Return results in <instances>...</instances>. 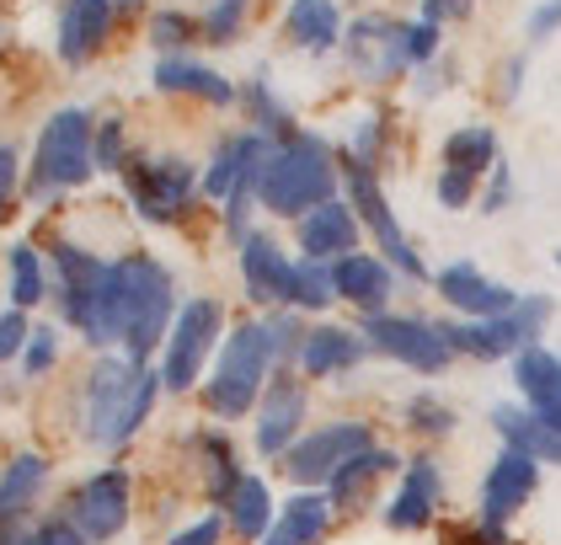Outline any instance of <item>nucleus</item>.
<instances>
[{"instance_id": "1", "label": "nucleus", "mask_w": 561, "mask_h": 545, "mask_svg": "<svg viewBox=\"0 0 561 545\" xmlns=\"http://www.w3.org/2000/svg\"><path fill=\"white\" fill-rule=\"evenodd\" d=\"M337 188H343V156L321 134L300 128L295 139L267 150L257 177V209H267L273 219H305L327 198H337Z\"/></svg>"}, {"instance_id": "2", "label": "nucleus", "mask_w": 561, "mask_h": 545, "mask_svg": "<svg viewBox=\"0 0 561 545\" xmlns=\"http://www.w3.org/2000/svg\"><path fill=\"white\" fill-rule=\"evenodd\" d=\"M161 370L150 364H134V359H96L91 364L87 385H81V422H87V439L96 450H118L129 444L134 433L145 428V418L156 412V396H161Z\"/></svg>"}, {"instance_id": "3", "label": "nucleus", "mask_w": 561, "mask_h": 545, "mask_svg": "<svg viewBox=\"0 0 561 545\" xmlns=\"http://www.w3.org/2000/svg\"><path fill=\"white\" fill-rule=\"evenodd\" d=\"M438 27L433 22H401V16H358L343 33V59L358 81L390 86L407 70H423L438 59Z\"/></svg>"}, {"instance_id": "4", "label": "nucleus", "mask_w": 561, "mask_h": 545, "mask_svg": "<svg viewBox=\"0 0 561 545\" xmlns=\"http://www.w3.org/2000/svg\"><path fill=\"white\" fill-rule=\"evenodd\" d=\"M118 284H124V359L150 364L156 348H167V332L176 321V279L161 257L150 252H124L113 257Z\"/></svg>"}, {"instance_id": "5", "label": "nucleus", "mask_w": 561, "mask_h": 545, "mask_svg": "<svg viewBox=\"0 0 561 545\" xmlns=\"http://www.w3.org/2000/svg\"><path fill=\"white\" fill-rule=\"evenodd\" d=\"M273 370L278 364H273V348H267L262 321L230 327V337L219 342V353H215V370L204 375V407H209V418L236 422V418H247V412H257Z\"/></svg>"}, {"instance_id": "6", "label": "nucleus", "mask_w": 561, "mask_h": 545, "mask_svg": "<svg viewBox=\"0 0 561 545\" xmlns=\"http://www.w3.org/2000/svg\"><path fill=\"white\" fill-rule=\"evenodd\" d=\"M96 171V118L87 107H59L44 124L33 145V167H27V198L48 204L70 188H81Z\"/></svg>"}, {"instance_id": "7", "label": "nucleus", "mask_w": 561, "mask_h": 545, "mask_svg": "<svg viewBox=\"0 0 561 545\" xmlns=\"http://www.w3.org/2000/svg\"><path fill=\"white\" fill-rule=\"evenodd\" d=\"M124 188L145 225H182L193 214V198L204 193V171L176 150H161V156L134 150L124 167Z\"/></svg>"}, {"instance_id": "8", "label": "nucleus", "mask_w": 561, "mask_h": 545, "mask_svg": "<svg viewBox=\"0 0 561 545\" xmlns=\"http://www.w3.org/2000/svg\"><path fill=\"white\" fill-rule=\"evenodd\" d=\"M557 316V299L551 294H518V305L508 316H492V321H444V337L455 353L466 359H518L524 348H540V337Z\"/></svg>"}, {"instance_id": "9", "label": "nucleus", "mask_w": 561, "mask_h": 545, "mask_svg": "<svg viewBox=\"0 0 561 545\" xmlns=\"http://www.w3.org/2000/svg\"><path fill=\"white\" fill-rule=\"evenodd\" d=\"M343 198L353 204L358 225H364V236L380 247V257H386L390 268H396L407 284H428V262L417 257L412 236L401 230V219H396V209H390V198H386L380 171L358 167V161H347V156H343Z\"/></svg>"}, {"instance_id": "10", "label": "nucleus", "mask_w": 561, "mask_h": 545, "mask_svg": "<svg viewBox=\"0 0 561 545\" xmlns=\"http://www.w3.org/2000/svg\"><path fill=\"white\" fill-rule=\"evenodd\" d=\"M219 337H225V305L209 299V294L182 299L172 332H167V348H161V385L172 396H182L187 385L204 379V364H209V353L219 348Z\"/></svg>"}, {"instance_id": "11", "label": "nucleus", "mask_w": 561, "mask_h": 545, "mask_svg": "<svg viewBox=\"0 0 561 545\" xmlns=\"http://www.w3.org/2000/svg\"><path fill=\"white\" fill-rule=\"evenodd\" d=\"M369 444H375V428L364 418L321 422V428H310L300 444L284 455V470H289V481H295L300 492H327L332 476H337L353 455H364Z\"/></svg>"}, {"instance_id": "12", "label": "nucleus", "mask_w": 561, "mask_h": 545, "mask_svg": "<svg viewBox=\"0 0 561 545\" xmlns=\"http://www.w3.org/2000/svg\"><path fill=\"white\" fill-rule=\"evenodd\" d=\"M358 332L369 342V353H386V359L417 370V375H444L449 359H455V348L444 337V321H428V316L386 310V316H369Z\"/></svg>"}, {"instance_id": "13", "label": "nucleus", "mask_w": 561, "mask_h": 545, "mask_svg": "<svg viewBox=\"0 0 561 545\" xmlns=\"http://www.w3.org/2000/svg\"><path fill=\"white\" fill-rule=\"evenodd\" d=\"M129 513H134V487H129V470H124V465L91 470L87 481L76 487V498H70V524H76L91 545L118 541V535L129 530Z\"/></svg>"}, {"instance_id": "14", "label": "nucleus", "mask_w": 561, "mask_h": 545, "mask_svg": "<svg viewBox=\"0 0 561 545\" xmlns=\"http://www.w3.org/2000/svg\"><path fill=\"white\" fill-rule=\"evenodd\" d=\"M305 418H310V385L300 370H273L267 390L257 401V455L262 461H284L305 439Z\"/></svg>"}, {"instance_id": "15", "label": "nucleus", "mask_w": 561, "mask_h": 545, "mask_svg": "<svg viewBox=\"0 0 561 545\" xmlns=\"http://www.w3.org/2000/svg\"><path fill=\"white\" fill-rule=\"evenodd\" d=\"M295 257L289 247L273 236V230H252L241 241V284H247V299L262 305V310H289L295 299Z\"/></svg>"}, {"instance_id": "16", "label": "nucleus", "mask_w": 561, "mask_h": 545, "mask_svg": "<svg viewBox=\"0 0 561 545\" xmlns=\"http://www.w3.org/2000/svg\"><path fill=\"white\" fill-rule=\"evenodd\" d=\"M267 139L262 134H225L215 145V156H209V167H204V193L215 198L219 209L230 204V198H257V177H262V161H267Z\"/></svg>"}, {"instance_id": "17", "label": "nucleus", "mask_w": 561, "mask_h": 545, "mask_svg": "<svg viewBox=\"0 0 561 545\" xmlns=\"http://www.w3.org/2000/svg\"><path fill=\"white\" fill-rule=\"evenodd\" d=\"M48 262H54V284H59V316L81 332L91 316V305H96V294H102V279H107V257H96L91 247L81 241H54L48 247Z\"/></svg>"}, {"instance_id": "18", "label": "nucleus", "mask_w": 561, "mask_h": 545, "mask_svg": "<svg viewBox=\"0 0 561 545\" xmlns=\"http://www.w3.org/2000/svg\"><path fill=\"white\" fill-rule=\"evenodd\" d=\"M433 289L449 310H460V321H492V316H508L518 305V294L503 279H486L476 262H449L433 273Z\"/></svg>"}, {"instance_id": "19", "label": "nucleus", "mask_w": 561, "mask_h": 545, "mask_svg": "<svg viewBox=\"0 0 561 545\" xmlns=\"http://www.w3.org/2000/svg\"><path fill=\"white\" fill-rule=\"evenodd\" d=\"M535 492H540V465L529 461V455L503 450L497 461L486 465V476H481V508H476V513H481L486 530H508V519H514Z\"/></svg>"}, {"instance_id": "20", "label": "nucleus", "mask_w": 561, "mask_h": 545, "mask_svg": "<svg viewBox=\"0 0 561 545\" xmlns=\"http://www.w3.org/2000/svg\"><path fill=\"white\" fill-rule=\"evenodd\" d=\"M295 236H300V257H310V262H343V257L364 252V225L343 193L327 198L321 209H310L305 219H295Z\"/></svg>"}, {"instance_id": "21", "label": "nucleus", "mask_w": 561, "mask_h": 545, "mask_svg": "<svg viewBox=\"0 0 561 545\" xmlns=\"http://www.w3.org/2000/svg\"><path fill=\"white\" fill-rule=\"evenodd\" d=\"M438 503H444V470H438L433 455H417V461H407L401 481H396V492L386 498V524L390 530H401V535L428 530Z\"/></svg>"}, {"instance_id": "22", "label": "nucleus", "mask_w": 561, "mask_h": 545, "mask_svg": "<svg viewBox=\"0 0 561 545\" xmlns=\"http://www.w3.org/2000/svg\"><path fill=\"white\" fill-rule=\"evenodd\" d=\"M332 279H337V299L353 305L364 321H369V316H386L396 289H401L396 268H390L380 252H353V257H343V262H332Z\"/></svg>"}, {"instance_id": "23", "label": "nucleus", "mask_w": 561, "mask_h": 545, "mask_svg": "<svg viewBox=\"0 0 561 545\" xmlns=\"http://www.w3.org/2000/svg\"><path fill=\"white\" fill-rule=\"evenodd\" d=\"M113 16H118V0H65L59 5V59L70 70L91 65L102 48H107V33H113Z\"/></svg>"}, {"instance_id": "24", "label": "nucleus", "mask_w": 561, "mask_h": 545, "mask_svg": "<svg viewBox=\"0 0 561 545\" xmlns=\"http://www.w3.org/2000/svg\"><path fill=\"white\" fill-rule=\"evenodd\" d=\"M369 359V342L364 332H353V327H337V321H310V332H305V348H300V370L305 379H332V375H347V370H358Z\"/></svg>"}, {"instance_id": "25", "label": "nucleus", "mask_w": 561, "mask_h": 545, "mask_svg": "<svg viewBox=\"0 0 561 545\" xmlns=\"http://www.w3.org/2000/svg\"><path fill=\"white\" fill-rule=\"evenodd\" d=\"M156 91H167V96H198L209 107H236L241 102V86L230 81V76H219L215 65L193 59V54L156 59Z\"/></svg>"}, {"instance_id": "26", "label": "nucleus", "mask_w": 561, "mask_h": 545, "mask_svg": "<svg viewBox=\"0 0 561 545\" xmlns=\"http://www.w3.org/2000/svg\"><path fill=\"white\" fill-rule=\"evenodd\" d=\"M401 470H407V465H401V455H396V450H386V444H369L364 455H353V461L332 476L327 498H332V508L353 513V508H364L369 498H375V487H380L386 476H401Z\"/></svg>"}, {"instance_id": "27", "label": "nucleus", "mask_w": 561, "mask_h": 545, "mask_svg": "<svg viewBox=\"0 0 561 545\" xmlns=\"http://www.w3.org/2000/svg\"><path fill=\"white\" fill-rule=\"evenodd\" d=\"M343 33L347 27H343L337 0H289V16H284V38H289V48L327 59L332 48H343Z\"/></svg>"}, {"instance_id": "28", "label": "nucleus", "mask_w": 561, "mask_h": 545, "mask_svg": "<svg viewBox=\"0 0 561 545\" xmlns=\"http://www.w3.org/2000/svg\"><path fill=\"white\" fill-rule=\"evenodd\" d=\"M332 513H337V508H332L327 492H295L289 503L278 508L273 530H267L257 545H321L327 530H332Z\"/></svg>"}, {"instance_id": "29", "label": "nucleus", "mask_w": 561, "mask_h": 545, "mask_svg": "<svg viewBox=\"0 0 561 545\" xmlns=\"http://www.w3.org/2000/svg\"><path fill=\"white\" fill-rule=\"evenodd\" d=\"M492 433L503 439V450L529 455L535 465H561V439L529 407H492Z\"/></svg>"}, {"instance_id": "30", "label": "nucleus", "mask_w": 561, "mask_h": 545, "mask_svg": "<svg viewBox=\"0 0 561 545\" xmlns=\"http://www.w3.org/2000/svg\"><path fill=\"white\" fill-rule=\"evenodd\" d=\"M193 450L204 455V492H209V503L225 513V503L236 498V487L247 481V470H241V450H236V439L230 433H219V428H204V433H193Z\"/></svg>"}, {"instance_id": "31", "label": "nucleus", "mask_w": 561, "mask_h": 545, "mask_svg": "<svg viewBox=\"0 0 561 545\" xmlns=\"http://www.w3.org/2000/svg\"><path fill=\"white\" fill-rule=\"evenodd\" d=\"M48 481V461L44 455H16V461L0 470V530H11V524H22L27 519V508L38 503V492H44Z\"/></svg>"}, {"instance_id": "32", "label": "nucleus", "mask_w": 561, "mask_h": 545, "mask_svg": "<svg viewBox=\"0 0 561 545\" xmlns=\"http://www.w3.org/2000/svg\"><path fill=\"white\" fill-rule=\"evenodd\" d=\"M503 161V145H497V128L492 124H466L455 134H444V150H438V167L466 171V177H481Z\"/></svg>"}, {"instance_id": "33", "label": "nucleus", "mask_w": 561, "mask_h": 545, "mask_svg": "<svg viewBox=\"0 0 561 545\" xmlns=\"http://www.w3.org/2000/svg\"><path fill=\"white\" fill-rule=\"evenodd\" d=\"M514 385L529 412L557 407L561 401V353H551V348H524L514 359Z\"/></svg>"}, {"instance_id": "34", "label": "nucleus", "mask_w": 561, "mask_h": 545, "mask_svg": "<svg viewBox=\"0 0 561 545\" xmlns=\"http://www.w3.org/2000/svg\"><path fill=\"white\" fill-rule=\"evenodd\" d=\"M225 519H230V535L236 541H262L267 530H273V492H267V481L262 476H247L241 487H236V498L225 503Z\"/></svg>"}, {"instance_id": "35", "label": "nucleus", "mask_w": 561, "mask_h": 545, "mask_svg": "<svg viewBox=\"0 0 561 545\" xmlns=\"http://www.w3.org/2000/svg\"><path fill=\"white\" fill-rule=\"evenodd\" d=\"M241 107H247V118H252V134H262L267 145H284V139H295V134H300L295 113L267 91V76H252V81L241 86Z\"/></svg>"}, {"instance_id": "36", "label": "nucleus", "mask_w": 561, "mask_h": 545, "mask_svg": "<svg viewBox=\"0 0 561 545\" xmlns=\"http://www.w3.org/2000/svg\"><path fill=\"white\" fill-rule=\"evenodd\" d=\"M5 268H11V305H16V310L44 305L48 268H44V257H38V247H33V241H16V247L5 252Z\"/></svg>"}, {"instance_id": "37", "label": "nucleus", "mask_w": 561, "mask_h": 545, "mask_svg": "<svg viewBox=\"0 0 561 545\" xmlns=\"http://www.w3.org/2000/svg\"><path fill=\"white\" fill-rule=\"evenodd\" d=\"M332 305H337V279H332V262H310V257H300L289 310H300V316H321V310H332Z\"/></svg>"}, {"instance_id": "38", "label": "nucleus", "mask_w": 561, "mask_h": 545, "mask_svg": "<svg viewBox=\"0 0 561 545\" xmlns=\"http://www.w3.org/2000/svg\"><path fill=\"white\" fill-rule=\"evenodd\" d=\"M390 134H396L390 113H380V107L364 113V118L353 124V139H347V161H358V167H369V171H386Z\"/></svg>"}, {"instance_id": "39", "label": "nucleus", "mask_w": 561, "mask_h": 545, "mask_svg": "<svg viewBox=\"0 0 561 545\" xmlns=\"http://www.w3.org/2000/svg\"><path fill=\"white\" fill-rule=\"evenodd\" d=\"M262 332H267V348H273V364H278V370H295V364H300L305 332H310V321H305L300 310H273V316L262 321Z\"/></svg>"}, {"instance_id": "40", "label": "nucleus", "mask_w": 561, "mask_h": 545, "mask_svg": "<svg viewBox=\"0 0 561 545\" xmlns=\"http://www.w3.org/2000/svg\"><path fill=\"white\" fill-rule=\"evenodd\" d=\"M247 11H252V0H209L204 16H198V38L209 48H230L247 27Z\"/></svg>"}, {"instance_id": "41", "label": "nucleus", "mask_w": 561, "mask_h": 545, "mask_svg": "<svg viewBox=\"0 0 561 545\" xmlns=\"http://www.w3.org/2000/svg\"><path fill=\"white\" fill-rule=\"evenodd\" d=\"M193 38H198V16H187V11H176V5H167V11H156V16H150V43L161 48V59L187 54Z\"/></svg>"}, {"instance_id": "42", "label": "nucleus", "mask_w": 561, "mask_h": 545, "mask_svg": "<svg viewBox=\"0 0 561 545\" xmlns=\"http://www.w3.org/2000/svg\"><path fill=\"white\" fill-rule=\"evenodd\" d=\"M129 124L118 113L96 118V171H124L129 167Z\"/></svg>"}, {"instance_id": "43", "label": "nucleus", "mask_w": 561, "mask_h": 545, "mask_svg": "<svg viewBox=\"0 0 561 545\" xmlns=\"http://www.w3.org/2000/svg\"><path fill=\"white\" fill-rule=\"evenodd\" d=\"M407 428L423 433V439H444V433H455V407L438 401V396H412L407 401Z\"/></svg>"}, {"instance_id": "44", "label": "nucleus", "mask_w": 561, "mask_h": 545, "mask_svg": "<svg viewBox=\"0 0 561 545\" xmlns=\"http://www.w3.org/2000/svg\"><path fill=\"white\" fill-rule=\"evenodd\" d=\"M433 198H438V204H444L449 214L476 209V198H481V177H466V171L438 167V182H433Z\"/></svg>"}, {"instance_id": "45", "label": "nucleus", "mask_w": 561, "mask_h": 545, "mask_svg": "<svg viewBox=\"0 0 561 545\" xmlns=\"http://www.w3.org/2000/svg\"><path fill=\"white\" fill-rule=\"evenodd\" d=\"M518 182H514V167L508 161H497V167L486 171V182H481V198H476V209L481 214H503L508 204H514Z\"/></svg>"}, {"instance_id": "46", "label": "nucleus", "mask_w": 561, "mask_h": 545, "mask_svg": "<svg viewBox=\"0 0 561 545\" xmlns=\"http://www.w3.org/2000/svg\"><path fill=\"white\" fill-rule=\"evenodd\" d=\"M54 359H59V327H33L27 348H22V370L27 375H48Z\"/></svg>"}, {"instance_id": "47", "label": "nucleus", "mask_w": 561, "mask_h": 545, "mask_svg": "<svg viewBox=\"0 0 561 545\" xmlns=\"http://www.w3.org/2000/svg\"><path fill=\"white\" fill-rule=\"evenodd\" d=\"M219 541H225V513H204V519L182 524L167 545H219Z\"/></svg>"}, {"instance_id": "48", "label": "nucleus", "mask_w": 561, "mask_h": 545, "mask_svg": "<svg viewBox=\"0 0 561 545\" xmlns=\"http://www.w3.org/2000/svg\"><path fill=\"white\" fill-rule=\"evenodd\" d=\"M524 33H529V43H551L557 38L561 33V0H540V5H529Z\"/></svg>"}, {"instance_id": "49", "label": "nucleus", "mask_w": 561, "mask_h": 545, "mask_svg": "<svg viewBox=\"0 0 561 545\" xmlns=\"http://www.w3.org/2000/svg\"><path fill=\"white\" fill-rule=\"evenodd\" d=\"M27 337H33V327H27L22 310H0V364L16 359V353L27 348Z\"/></svg>"}, {"instance_id": "50", "label": "nucleus", "mask_w": 561, "mask_h": 545, "mask_svg": "<svg viewBox=\"0 0 561 545\" xmlns=\"http://www.w3.org/2000/svg\"><path fill=\"white\" fill-rule=\"evenodd\" d=\"M33 545H91V541L70 524V513H65V519H44V524H33Z\"/></svg>"}, {"instance_id": "51", "label": "nucleus", "mask_w": 561, "mask_h": 545, "mask_svg": "<svg viewBox=\"0 0 561 545\" xmlns=\"http://www.w3.org/2000/svg\"><path fill=\"white\" fill-rule=\"evenodd\" d=\"M455 86V54H444V59H433L423 65V81H417V96H438V91H449Z\"/></svg>"}, {"instance_id": "52", "label": "nucleus", "mask_w": 561, "mask_h": 545, "mask_svg": "<svg viewBox=\"0 0 561 545\" xmlns=\"http://www.w3.org/2000/svg\"><path fill=\"white\" fill-rule=\"evenodd\" d=\"M16 171H22L16 145H0V214L11 209V198H16Z\"/></svg>"}, {"instance_id": "53", "label": "nucleus", "mask_w": 561, "mask_h": 545, "mask_svg": "<svg viewBox=\"0 0 561 545\" xmlns=\"http://www.w3.org/2000/svg\"><path fill=\"white\" fill-rule=\"evenodd\" d=\"M476 0H423V22L433 27H444V22H460V16H471Z\"/></svg>"}, {"instance_id": "54", "label": "nucleus", "mask_w": 561, "mask_h": 545, "mask_svg": "<svg viewBox=\"0 0 561 545\" xmlns=\"http://www.w3.org/2000/svg\"><path fill=\"white\" fill-rule=\"evenodd\" d=\"M524 70H529V59H524V54H514V59L503 65V96H508V102H514L518 86H524Z\"/></svg>"}, {"instance_id": "55", "label": "nucleus", "mask_w": 561, "mask_h": 545, "mask_svg": "<svg viewBox=\"0 0 561 545\" xmlns=\"http://www.w3.org/2000/svg\"><path fill=\"white\" fill-rule=\"evenodd\" d=\"M535 418H540V422H546V428H551V433H557V439H561V401H557V407H540Z\"/></svg>"}, {"instance_id": "56", "label": "nucleus", "mask_w": 561, "mask_h": 545, "mask_svg": "<svg viewBox=\"0 0 561 545\" xmlns=\"http://www.w3.org/2000/svg\"><path fill=\"white\" fill-rule=\"evenodd\" d=\"M134 5H145V0H118V11H134Z\"/></svg>"}, {"instance_id": "57", "label": "nucleus", "mask_w": 561, "mask_h": 545, "mask_svg": "<svg viewBox=\"0 0 561 545\" xmlns=\"http://www.w3.org/2000/svg\"><path fill=\"white\" fill-rule=\"evenodd\" d=\"M557 268H561V252H557Z\"/></svg>"}]
</instances>
